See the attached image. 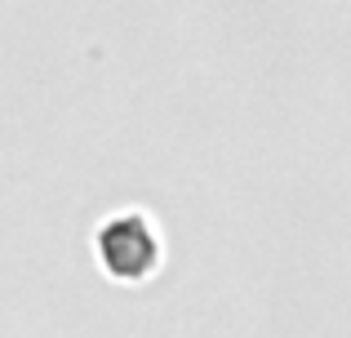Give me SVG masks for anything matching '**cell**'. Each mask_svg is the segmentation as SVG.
<instances>
[{"label": "cell", "mask_w": 351, "mask_h": 338, "mask_svg": "<svg viewBox=\"0 0 351 338\" xmlns=\"http://www.w3.org/2000/svg\"><path fill=\"white\" fill-rule=\"evenodd\" d=\"M98 250H103V263L116 271V276L125 280H138L152 271L156 263V236L152 227L143 223V218H116V223L103 227V236H98Z\"/></svg>", "instance_id": "6da1fadb"}]
</instances>
